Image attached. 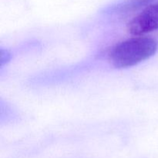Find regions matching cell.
<instances>
[{
	"instance_id": "277c9868",
	"label": "cell",
	"mask_w": 158,
	"mask_h": 158,
	"mask_svg": "<svg viewBox=\"0 0 158 158\" xmlns=\"http://www.w3.org/2000/svg\"><path fill=\"white\" fill-rule=\"evenodd\" d=\"M1 58H0V61H1V66H3L5 64L9 63L11 60V53L9 52V50L7 49H1Z\"/></svg>"
},
{
	"instance_id": "6da1fadb",
	"label": "cell",
	"mask_w": 158,
	"mask_h": 158,
	"mask_svg": "<svg viewBox=\"0 0 158 158\" xmlns=\"http://www.w3.org/2000/svg\"><path fill=\"white\" fill-rule=\"evenodd\" d=\"M158 43L151 37L137 36L122 41L113 46L108 52V59L119 69L135 66L156 53Z\"/></svg>"
},
{
	"instance_id": "7a4b0ae2",
	"label": "cell",
	"mask_w": 158,
	"mask_h": 158,
	"mask_svg": "<svg viewBox=\"0 0 158 158\" xmlns=\"http://www.w3.org/2000/svg\"><path fill=\"white\" fill-rule=\"evenodd\" d=\"M158 29V1L143 9L127 25V30L134 35H144Z\"/></svg>"
},
{
	"instance_id": "3957f363",
	"label": "cell",
	"mask_w": 158,
	"mask_h": 158,
	"mask_svg": "<svg viewBox=\"0 0 158 158\" xmlns=\"http://www.w3.org/2000/svg\"><path fill=\"white\" fill-rule=\"evenodd\" d=\"M155 2L157 0H125L116 8L115 11L120 14L131 13L145 9Z\"/></svg>"
}]
</instances>
